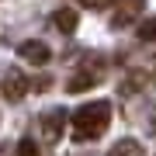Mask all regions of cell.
Here are the masks:
<instances>
[{
    "label": "cell",
    "mask_w": 156,
    "mask_h": 156,
    "mask_svg": "<svg viewBox=\"0 0 156 156\" xmlns=\"http://www.w3.org/2000/svg\"><path fill=\"white\" fill-rule=\"evenodd\" d=\"M142 7H146V0H122L115 17H111V28H128V24L142 14Z\"/></svg>",
    "instance_id": "obj_6"
},
{
    "label": "cell",
    "mask_w": 156,
    "mask_h": 156,
    "mask_svg": "<svg viewBox=\"0 0 156 156\" xmlns=\"http://www.w3.org/2000/svg\"><path fill=\"white\" fill-rule=\"evenodd\" d=\"M101 80H104V59L94 56V59H83L76 66V73L66 80V90L69 94H80V90H90L94 83H101Z\"/></svg>",
    "instance_id": "obj_2"
},
{
    "label": "cell",
    "mask_w": 156,
    "mask_h": 156,
    "mask_svg": "<svg viewBox=\"0 0 156 156\" xmlns=\"http://www.w3.org/2000/svg\"><path fill=\"white\" fill-rule=\"evenodd\" d=\"M52 24H56L59 31H76V24H80V14L73 11V7H59V11L52 14Z\"/></svg>",
    "instance_id": "obj_7"
},
{
    "label": "cell",
    "mask_w": 156,
    "mask_h": 156,
    "mask_svg": "<svg viewBox=\"0 0 156 156\" xmlns=\"http://www.w3.org/2000/svg\"><path fill=\"white\" fill-rule=\"evenodd\" d=\"M83 7H90V11H104V7H111L115 0H80Z\"/></svg>",
    "instance_id": "obj_11"
},
{
    "label": "cell",
    "mask_w": 156,
    "mask_h": 156,
    "mask_svg": "<svg viewBox=\"0 0 156 156\" xmlns=\"http://www.w3.org/2000/svg\"><path fill=\"white\" fill-rule=\"evenodd\" d=\"M17 56H21L24 62H31V66H45V62L52 59V52H49V45H45V42L28 38V42H21V45H17Z\"/></svg>",
    "instance_id": "obj_5"
},
{
    "label": "cell",
    "mask_w": 156,
    "mask_h": 156,
    "mask_svg": "<svg viewBox=\"0 0 156 156\" xmlns=\"http://www.w3.org/2000/svg\"><path fill=\"white\" fill-rule=\"evenodd\" d=\"M28 87H31V83H28V76H24L21 69H7L4 80H0V90H4V97L11 101V104H14V101H24Z\"/></svg>",
    "instance_id": "obj_4"
},
{
    "label": "cell",
    "mask_w": 156,
    "mask_h": 156,
    "mask_svg": "<svg viewBox=\"0 0 156 156\" xmlns=\"http://www.w3.org/2000/svg\"><path fill=\"white\" fill-rule=\"evenodd\" d=\"M139 42H156V17H149L146 24H139Z\"/></svg>",
    "instance_id": "obj_9"
},
{
    "label": "cell",
    "mask_w": 156,
    "mask_h": 156,
    "mask_svg": "<svg viewBox=\"0 0 156 156\" xmlns=\"http://www.w3.org/2000/svg\"><path fill=\"white\" fill-rule=\"evenodd\" d=\"M38 125H42V139L45 142H59L62 132H66V111L62 108H52V111H45L38 118Z\"/></svg>",
    "instance_id": "obj_3"
},
{
    "label": "cell",
    "mask_w": 156,
    "mask_h": 156,
    "mask_svg": "<svg viewBox=\"0 0 156 156\" xmlns=\"http://www.w3.org/2000/svg\"><path fill=\"white\" fill-rule=\"evenodd\" d=\"M17 156H38L35 139H21V142H17Z\"/></svg>",
    "instance_id": "obj_10"
},
{
    "label": "cell",
    "mask_w": 156,
    "mask_h": 156,
    "mask_svg": "<svg viewBox=\"0 0 156 156\" xmlns=\"http://www.w3.org/2000/svg\"><path fill=\"white\" fill-rule=\"evenodd\" d=\"M73 139L76 142H90V139H101L111 125V104L108 101H90V104L76 108L73 111Z\"/></svg>",
    "instance_id": "obj_1"
},
{
    "label": "cell",
    "mask_w": 156,
    "mask_h": 156,
    "mask_svg": "<svg viewBox=\"0 0 156 156\" xmlns=\"http://www.w3.org/2000/svg\"><path fill=\"white\" fill-rule=\"evenodd\" d=\"M108 156H142V146L135 139H118L111 149H108Z\"/></svg>",
    "instance_id": "obj_8"
}]
</instances>
